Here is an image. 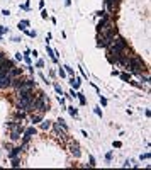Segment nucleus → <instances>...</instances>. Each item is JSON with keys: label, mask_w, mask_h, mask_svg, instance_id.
Listing matches in <instances>:
<instances>
[{"label": "nucleus", "mask_w": 151, "mask_h": 170, "mask_svg": "<svg viewBox=\"0 0 151 170\" xmlns=\"http://www.w3.org/2000/svg\"><path fill=\"white\" fill-rule=\"evenodd\" d=\"M105 49H107V53L121 54V53H127V51H129V44H127V41H126L122 36H115L114 41L110 42Z\"/></svg>", "instance_id": "f257e3e1"}, {"label": "nucleus", "mask_w": 151, "mask_h": 170, "mask_svg": "<svg viewBox=\"0 0 151 170\" xmlns=\"http://www.w3.org/2000/svg\"><path fill=\"white\" fill-rule=\"evenodd\" d=\"M68 151H70L75 158H80V157H82V150H80L78 141H75V139H71V138H68Z\"/></svg>", "instance_id": "f03ea898"}, {"label": "nucleus", "mask_w": 151, "mask_h": 170, "mask_svg": "<svg viewBox=\"0 0 151 170\" xmlns=\"http://www.w3.org/2000/svg\"><path fill=\"white\" fill-rule=\"evenodd\" d=\"M27 80L26 75H19V77H14L10 82V89H14V90H17V89H21L22 85H24V82Z\"/></svg>", "instance_id": "7ed1b4c3"}, {"label": "nucleus", "mask_w": 151, "mask_h": 170, "mask_svg": "<svg viewBox=\"0 0 151 170\" xmlns=\"http://www.w3.org/2000/svg\"><path fill=\"white\" fill-rule=\"evenodd\" d=\"M10 82L12 78L9 75H4V77H0V90H7V89H10Z\"/></svg>", "instance_id": "20e7f679"}, {"label": "nucleus", "mask_w": 151, "mask_h": 170, "mask_svg": "<svg viewBox=\"0 0 151 170\" xmlns=\"http://www.w3.org/2000/svg\"><path fill=\"white\" fill-rule=\"evenodd\" d=\"M7 75H9V77H10V78H14V77H19V75H24V68H22V66H12L10 70H9V72H7Z\"/></svg>", "instance_id": "39448f33"}, {"label": "nucleus", "mask_w": 151, "mask_h": 170, "mask_svg": "<svg viewBox=\"0 0 151 170\" xmlns=\"http://www.w3.org/2000/svg\"><path fill=\"white\" fill-rule=\"evenodd\" d=\"M29 116V114H27L26 111H21V109H16V111L12 112V117H14V119H17V121H24V119H26V117Z\"/></svg>", "instance_id": "423d86ee"}, {"label": "nucleus", "mask_w": 151, "mask_h": 170, "mask_svg": "<svg viewBox=\"0 0 151 170\" xmlns=\"http://www.w3.org/2000/svg\"><path fill=\"white\" fill-rule=\"evenodd\" d=\"M29 119H31L32 124H39L44 119V114H41V112H32V114H29Z\"/></svg>", "instance_id": "0eeeda50"}, {"label": "nucleus", "mask_w": 151, "mask_h": 170, "mask_svg": "<svg viewBox=\"0 0 151 170\" xmlns=\"http://www.w3.org/2000/svg\"><path fill=\"white\" fill-rule=\"evenodd\" d=\"M21 151H22V146L21 145H19V146H14V148H10L9 150V153H7V157H9V158H16V157H19V155H21Z\"/></svg>", "instance_id": "6e6552de"}, {"label": "nucleus", "mask_w": 151, "mask_h": 170, "mask_svg": "<svg viewBox=\"0 0 151 170\" xmlns=\"http://www.w3.org/2000/svg\"><path fill=\"white\" fill-rule=\"evenodd\" d=\"M9 138H10V141H19L22 138V133H19V131H9Z\"/></svg>", "instance_id": "1a4fd4ad"}, {"label": "nucleus", "mask_w": 151, "mask_h": 170, "mask_svg": "<svg viewBox=\"0 0 151 170\" xmlns=\"http://www.w3.org/2000/svg\"><path fill=\"white\" fill-rule=\"evenodd\" d=\"M36 133H37V129L36 128H34V124H32V126H29V128H26V131H24V134H26V136H36Z\"/></svg>", "instance_id": "9d476101"}, {"label": "nucleus", "mask_w": 151, "mask_h": 170, "mask_svg": "<svg viewBox=\"0 0 151 170\" xmlns=\"http://www.w3.org/2000/svg\"><path fill=\"white\" fill-rule=\"evenodd\" d=\"M70 85H71L73 89H80L82 82H80V78H78V77H71V78H70Z\"/></svg>", "instance_id": "9b49d317"}, {"label": "nucleus", "mask_w": 151, "mask_h": 170, "mask_svg": "<svg viewBox=\"0 0 151 170\" xmlns=\"http://www.w3.org/2000/svg\"><path fill=\"white\" fill-rule=\"evenodd\" d=\"M51 124H53L51 121H44V119H42L41 121V129L42 131H49V129H51Z\"/></svg>", "instance_id": "f8f14e48"}, {"label": "nucleus", "mask_w": 151, "mask_h": 170, "mask_svg": "<svg viewBox=\"0 0 151 170\" xmlns=\"http://www.w3.org/2000/svg\"><path fill=\"white\" fill-rule=\"evenodd\" d=\"M17 27H19V31H26L27 27H29V21H21Z\"/></svg>", "instance_id": "ddd939ff"}, {"label": "nucleus", "mask_w": 151, "mask_h": 170, "mask_svg": "<svg viewBox=\"0 0 151 170\" xmlns=\"http://www.w3.org/2000/svg\"><path fill=\"white\" fill-rule=\"evenodd\" d=\"M138 77H141V82H144V84H150V77H148V73L144 72V75H143V72H141Z\"/></svg>", "instance_id": "4468645a"}, {"label": "nucleus", "mask_w": 151, "mask_h": 170, "mask_svg": "<svg viewBox=\"0 0 151 170\" xmlns=\"http://www.w3.org/2000/svg\"><path fill=\"white\" fill-rule=\"evenodd\" d=\"M58 124H60V126H61V129H63V131H66V133H68V126H66V122L63 121L61 117H60V119H58Z\"/></svg>", "instance_id": "2eb2a0df"}, {"label": "nucleus", "mask_w": 151, "mask_h": 170, "mask_svg": "<svg viewBox=\"0 0 151 170\" xmlns=\"http://www.w3.org/2000/svg\"><path fill=\"white\" fill-rule=\"evenodd\" d=\"M66 109H68V112H70V116H73V117L78 116V111H77L75 107H66Z\"/></svg>", "instance_id": "dca6fc26"}, {"label": "nucleus", "mask_w": 151, "mask_h": 170, "mask_svg": "<svg viewBox=\"0 0 151 170\" xmlns=\"http://www.w3.org/2000/svg\"><path fill=\"white\" fill-rule=\"evenodd\" d=\"M10 165H12V167H21V160L16 157V158H12V163Z\"/></svg>", "instance_id": "f3484780"}, {"label": "nucleus", "mask_w": 151, "mask_h": 170, "mask_svg": "<svg viewBox=\"0 0 151 170\" xmlns=\"http://www.w3.org/2000/svg\"><path fill=\"white\" fill-rule=\"evenodd\" d=\"M121 75V78L124 80V82H129L131 80V75H127V73H119Z\"/></svg>", "instance_id": "a211bd4d"}, {"label": "nucleus", "mask_w": 151, "mask_h": 170, "mask_svg": "<svg viewBox=\"0 0 151 170\" xmlns=\"http://www.w3.org/2000/svg\"><path fill=\"white\" fill-rule=\"evenodd\" d=\"M77 97L80 99V104H85V102H87V101H85V97H83V94H82V92H78V94H77Z\"/></svg>", "instance_id": "6ab92c4d"}, {"label": "nucleus", "mask_w": 151, "mask_h": 170, "mask_svg": "<svg viewBox=\"0 0 151 170\" xmlns=\"http://www.w3.org/2000/svg\"><path fill=\"white\" fill-rule=\"evenodd\" d=\"M54 90H56L58 94H60V95H63V89H61V87H60L58 84H54Z\"/></svg>", "instance_id": "aec40b11"}, {"label": "nucleus", "mask_w": 151, "mask_h": 170, "mask_svg": "<svg viewBox=\"0 0 151 170\" xmlns=\"http://www.w3.org/2000/svg\"><path fill=\"white\" fill-rule=\"evenodd\" d=\"M26 34H27V36H31V37H36L37 36L36 31H26Z\"/></svg>", "instance_id": "412c9836"}, {"label": "nucleus", "mask_w": 151, "mask_h": 170, "mask_svg": "<svg viewBox=\"0 0 151 170\" xmlns=\"http://www.w3.org/2000/svg\"><path fill=\"white\" fill-rule=\"evenodd\" d=\"M58 75H60V77H61V78H65V77H66V72H65V70H58Z\"/></svg>", "instance_id": "4be33fe9"}, {"label": "nucleus", "mask_w": 151, "mask_h": 170, "mask_svg": "<svg viewBox=\"0 0 151 170\" xmlns=\"http://www.w3.org/2000/svg\"><path fill=\"white\" fill-rule=\"evenodd\" d=\"M36 66H37V68H42V66H44V61H42V60H37V61H36Z\"/></svg>", "instance_id": "5701e85b"}, {"label": "nucleus", "mask_w": 151, "mask_h": 170, "mask_svg": "<svg viewBox=\"0 0 151 170\" xmlns=\"http://www.w3.org/2000/svg\"><path fill=\"white\" fill-rule=\"evenodd\" d=\"M89 160H90V167H95V158L94 157H89Z\"/></svg>", "instance_id": "b1692460"}, {"label": "nucleus", "mask_w": 151, "mask_h": 170, "mask_svg": "<svg viewBox=\"0 0 151 170\" xmlns=\"http://www.w3.org/2000/svg\"><path fill=\"white\" fill-rule=\"evenodd\" d=\"M5 32H9L7 27H0V36H2V34H5Z\"/></svg>", "instance_id": "393cba45"}, {"label": "nucleus", "mask_w": 151, "mask_h": 170, "mask_svg": "<svg viewBox=\"0 0 151 170\" xmlns=\"http://www.w3.org/2000/svg\"><path fill=\"white\" fill-rule=\"evenodd\" d=\"M65 68H66V72H68V73H70V75H75V72H73V68H70V66H65Z\"/></svg>", "instance_id": "a878e982"}, {"label": "nucleus", "mask_w": 151, "mask_h": 170, "mask_svg": "<svg viewBox=\"0 0 151 170\" xmlns=\"http://www.w3.org/2000/svg\"><path fill=\"white\" fill-rule=\"evenodd\" d=\"M22 58H24V56H22L21 53H16V60H19V61H22Z\"/></svg>", "instance_id": "bb28decb"}, {"label": "nucleus", "mask_w": 151, "mask_h": 170, "mask_svg": "<svg viewBox=\"0 0 151 170\" xmlns=\"http://www.w3.org/2000/svg\"><path fill=\"white\" fill-rule=\"evenodd\" d=\"M95 114H97V116H100V117H102V111H100L99 107H95Z\"/></svg>", "instance_id": "cd10ccee"}, {"label": "nucleus", "mask_w": 151, "mask_h": 170, "mask_svg": "<svg viewBox=\"0 0 151 170\" xmlns=\"http://www.w3.org/2000/svg\"><path fill=\"white\" fill-rule=\"evenodd\" d=\"M100 104H102V106H107V101H105L104 97H100Z\"/></svg>", "instance_id": "c85d7f7f"}, {"label": "nucleus", "mask_w": 151, "mask_h": 170, "mask_svg": "<svg viewBox=\"0 0 151 170\" xmlns=\"http://www.w3.org/2000/svg\"><path fill=\"white\" fill-rule=\"evenodd\" d=\"M58 101H60V104H61V106H65V99H63V97H61V95L58 97Z\"/></svg>", "instance_id": "c756f323"}, {"label": "nucleus", "mask_w": 151, "mask_h": 170, "mask_svg": "<svg viewBox=\"0 0 151 170\" xmlns=\"http://www.w3.org/2000/svg\"><path fill=\"white\" fill-rule=\"evenodd\" d=\"M2 16H10V12H9V10H7V9H5V10H2Z\"/></svg>", "instance_id": "7c9ffc66"}, {"label": "nucleus", "mask_w": 151, "mask_h": 170, "mask_svg": "<svg viewBox=\"0 0 151 170\" xmlns=\"http://www.w3.org/2000/svg\"><path fill=\"white\" fill-rule=\"evenodd\" d=\"M5 58V53H4V51H2V49H0V61H2V60Z\"/></svg>", "instance_id": "2f4dec72"}, {"label": "nucleus", "mask_w": 151, "mask_h": 170, "mask_svg": "<svg viewBox=\"0 0 151 170\" xmlns=\"http://www.w3.org/2000/svg\"><path fill=\"white\" fill-rule=\"evenodd\" d=\"M41 14H42V19H48V10H42Z\"/></svg>", "instance_id": "473e14b6"}, {"label": "nucleus", "mask_w": 151, "mask_h": 170, "mask_svg": "<svg viewBox=\"0 0 151 170\" xmlns=\"http://www.w3.org/2000/svg\"><path fill=\"white\" fill-rule=\"evenodd\" d=\"M114 148H121V141H114Z\"/></svg>", "instance_id": "72a5a7b5"}, {"label": "nucleus", "mask_w": 151, "mask_h": 170, "mask_svg": "<svg viewBox=\"0 0 151 170\" xmlns=\"http://www.w3.org/2000/svg\"><path fill=\"white\" fill-rule=\"evenodd\" d=\"M141 158H144V160H148V158H150V153H144V155H141Z\"/></svg>", "instance_id": "f704fd0d"}, {"label": "nucleus", "mask_w": 151, "mask_h": 170, "mask_svg": "<svg viewBox=\"0 0 151 170\" xmlns=\"http://www.w3.org/2000/svg\"><path fill=\"white\" fill-rule=\"evenodd\" d=\"M105 158H107V160H110V158H112V151H109V153L105 155Z\"/></svg>", "instance_id": "c9c22d12"}, {"label": "nucleus", "mask_w": 151, "mask_h": 170, "mask_svg": "<svg viewBox=\"0 0 151 170\" xmlns=\"http://www.w3.org/2000/svg\"><path fill=\"white\" fill-rule=\"evenodd\" d=\"M0 39H2V36H0Z\"/></svg>", "instance_id": "e433bc0d"}]
</instances>
